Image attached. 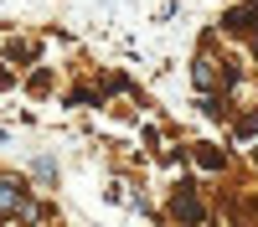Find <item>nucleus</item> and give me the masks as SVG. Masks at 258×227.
<instances>
[{"instance_id":"1","label":"nucleus","mask_w":258,"mask_h":227,"mask_svg":"<svg viewBox=\"0 0 258 227\" xmlns=\"http://www.w3.org/2000/svg\"><path fill=\"white\" fill-rule=\"evenodd\" d=\"M16 206H21V186L16 181H0V217H11Z\"/></svg>"}]
</instances>
